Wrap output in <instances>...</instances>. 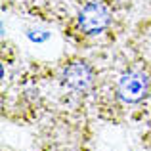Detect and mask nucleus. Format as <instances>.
Instances as JSON below:
<instances>
[{
    "mask_svg": "<svg viewBox=\"0 0 151 151\" xmlns=\"http://www.w3.org/2000/svg\"><path fill=\"white\" fill-rule=\"evenodd\" d=\"M78 29L88 37L100 35L111 25V10L101 0H90L77 14Z\"/></svg>",
    "mask_w": 151,
    "mask_h": 151,
    "instance_id": "obj_1",
    "label": "nucleus"
},
{
    "mask_svg": "<svg viewBox=\"0 0 151 151\" xmlns=\"http://www.w3.org/2000/svg\"><path fill=\"white\" fill-rule=\"evenodd\" d=\"M94 69L86 61H71L61 71V84L71 92L84 94L94 84Z\"/></svg>",
    "mask_w": 151,
    "mask_h": 151,
    "instance_id": "obj_2",
    "label": "nucleus"
},
{
    "mask_svg": "<svg viewBox=\"0 0 151 151\" xmlns=\"http://www.w3.org/2000/svg\"><path fill=\"white\" fill-rule=\"evenodd\" d=\"M149 92V78L142 71H128L119 78L117 96L124 103H138Z\"/></svg>",
    "mask_w": 151,
    "mask_h": 151,
    "instance_id": "obj_3",
    "label": "nucleus"
}]
</instances>
